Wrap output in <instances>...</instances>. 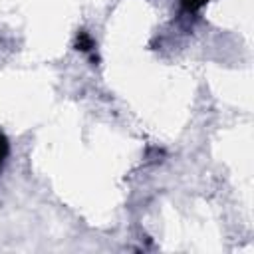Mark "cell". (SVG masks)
<instances>
[{
    "label": "cell",
    "mask_w": 254,
    "mask_h": 254,
    "mask_svg": "<svg viewBox=\"0 0 254 254\" xmlns=\"http://www.w3.org/2000/svg\"><path fill=\"white\" fill-rule=\"evenodd\" d=\"M181 2H183V8L187 12H198L208 0H181Z\"/></svg>",
    "instance_id": "cell-2"
},
{
    "label": "cell",
    "mask_w": 254,
    "mask_h": 254,
    "mask_svg": "<svg viewBox=\"0 0 254 254\" xmlns=\"http://www.w3.org/2000/svg\"><path fill=\"white\" fill-rule=\"evenodd\" d=\"M8 151H10L8 139H6L4 133H0V169H2V165H4V161H6V157H8Z\"/></svg>",
    "instance_id": "cell-3"
},
{
    "label": "cell",
    "mask_w": 254,
    "mask_h": 254,
    "mask_svg": "<svg viewBox=\"0 0 254 254\" xmlns=\"http://www.w3.org/2000/svg\"><path fill=\"white\" fill-rule=\"evenodd\" d=\"M75 46H77V50L91 54V60H93V62H97V56H93V48H95V42L91 40V36H89L87 32H79V34H77V42H75Z\"/></svg>",
    "instance_id": "cell-1"
}]
</instances>
